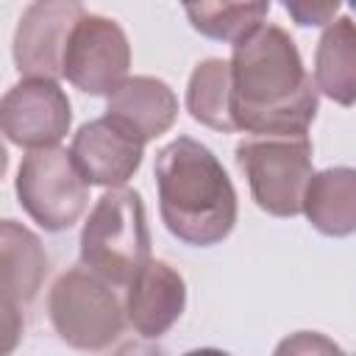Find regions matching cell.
Wrapping results in <instances>:
<instances>
[{
  "label": "cell",
  "instance_id": "cell-18",
  "mask_svg": "<svg viewBox=\"0 0 356 356\" xmlns=\"http://www.w3.org/2000/svg\"><path fill=\"white\" fill-rule=\"evenodd\" d=\"M342 0H281L289 19L300 28H325L339 8Z\"/></svg>",
  "mask_w": 356,
  "mask_h": 356
},
{
  "label": "cell",
  "instance_id": "cell-4",
  "mask_svg": "<svg viewBox=\"0 0 356 356\" xmlns=\"http://www.w3.org/2000/svg\"><path fill=\"white\" fill-rule=\"evenodd\" d=\"M47 314L56 334L78 350L111 348L128 325L117 286L86 264L64 270L47 292Z\"/></svg>",
  "mask_w": 356,
  "mask_h": 356
},
{
  "label": "cell",
  "instance_id": "cell-19",
  "mask_svg": "<svg viewBox=\"0 0 356 356\" xmlns=\"http://www.w3.org/2000/svg\"><path fill=\"white\" fill-rule=\"evenodd\" d=\"M181 3H184V6H186V3H192V0H181Z\"/></svg>",
  "mask_w": 356,
  "mask_h": 356
},
{
  "label": "cell",
  "instance_id": "cell-6",
  "mask_svg": "<svg viewBox=\"0 0 356 356\" xmlns=\"http://www.w3.org/2000/svg\"><path fill=\"white\" fill-rule=\"evenodd\" d=\"M89 181L67 147H33L17 170V197L25 214L44 231H67L89 206Z\"/></svg>",
  "mask_w": 356,
  "mask_h": 356
},
{
  "label": "cell",
  "instance_id": "cell-5",
  "mask_svg": "<svg viewBox=\"0 0 356 356\" xmlns=\"http://www.w3.org/2000/svg\"><path fill=\"white\" fill-rule=\"evenodd\" d=\"M236 164L261 211L273 217L303 211V195L314 175L309 134L248 136L236 145Z\"/></svg>",
  "mask_w": 356,
  "mask_h": 356
},
{
  "label": "cell",
  "instance_id": "cell-3",
  "mask_svg": "<svg viewBox=\"0 0 356 356\" xmlns=\"http://www.w3.org/2000/svg\"><path fill=\"white\" fill-rule=\"evenodd\" d=\"M78 245L81 264L125 289L150 259V231L142 195L128 186H108L89 211Z\"/></svg>",
  "mask_w": 356,
  "mask_h": 356
},
{
  "label": "cell",
  "instance_id": "cell-8",
  "mask_svg": "<svg viewBox=\"0 0 356 356\" xmlns=\"http://www.w3.org/2000/svg\"><path fill=\"white\" fill-rule=\"evenodd\" d=\"M50 261L33 231L19 225L17 220H3L0 225V275H3V345L0 353L14 350L22 325L25 309L36 300Z\"/></svg>",
  "mask_w": 356,
  "mask_h": 356
},
{
  "label": "cell",
  "instance_id": "cell-7",
  "mask_svg": "<svg viewBox=\"0 0 356 356\" xmlns=\"http://www.w3.org/2000/svg\"><path fill=\"white\" fill-rule=\"evenodd\" d=\"M131 67V44L120 22L103 14H83L67 42L61 75L86 95H111Z\"/></svg>",
  "mask_w": 356,
  "mask_h": 356
},
{
  "label": "cell",
  "instance_id": "cell-1",
  "mask_svg": "<svg viewBox=\"0 0 356 356\" xmlns=\"http://www.w3.org/2000/svg\"><path fill=\"white\" fill-rule=\"evenodd\" d=\"M234 122L250 136L309 134L317 117L320 89L306 72L292 36L264 22L234 44Z\"/></svg>",
  "mask_w": 356,
  "mask_h": 356
},
{
  "label": "cell",
  "instance_id": "cell-2",
  "mask_svg": "<svg viewBox=\"0 0 356 356\" xmlns=\"http://www.w3.org/2000/svg\"><path fill=\"white\" fill-rule=\"evenodd\" d=\"M164 228L189 248L220 245L236 225V189L220 159L192 136H178L153 164Z\"/></svg>",
  "mask_w": 356,
  "mask_h": 356
},
{
  "label": "cell",
  "instance_id": "cell-10",
  "mask_svg": "<svg viewBox=\"0 0 356 356\" xmlns=\"http://www.w3.org/2000/svg\"><path fill=\"white\" fill-rule=\"evenodd\" d=\"M78 0H33L14 31V64L22 78H64V50L75 22L83 17Z\"/></svg>",
  "mask_w": 356,
  "mask_h": 356
},
{
  "label": "cell",
  "instance_id": "cell-14",
  "mask_svg": "<svg viewBox=\"0 0 356 356\" xmlns=\"http://www.w3.org/2000/svg\"><path fill=\"white\" fill-rule=\"evenodd\" d=\"M303 214L325 236L356 234V167H325L312 175Z\"/></svg>",
  "mask_w": 356,
  "mask_h": 356
},
{
  "label": "cell",
  "instance_id": "cell-17",
  "mask_svg": "<svg viewBox=\"0 0 356 356\" xmlns=\"http://www.w3.org/2000/svg\"><path fill=\"white\" fill-rule=\"evenodd\" d=\"M184 8L200 36L236 44L264 25L270 0H192Z\"/></svg>",
  "mask_w": 356,
  "mask_h": 356
},
{
  "label": "cell",
  "instance_id": "cell-15",
  "mask_svg": "<svg viewBox=\"0 0 356 356\" xmlns=\"http://www.w3.org/2000/svg\"><path fill=\"white\" fill-rule=\"evenodd\" d=\"M314 83L320 95L339 106L356 103V22L334 17L314 50Z\"/></svg>",
  "mask_w": 356,
  "mask_h": 356
},
{
  "label": "cell",
  "instance_id": "cell-9",
  "mask_svg": "<svg viewBox=\"0 0 356 356\" xmlns=\"http://www.w3.org/2000/svg\"><path fill=\"white\" fill-rule=\"evenodd\" d=\"M0 125L11 145L25 150L53 147L72 125L67 92L53 78H22L3 95Z\"/></svg>",
  "mask_w": 356,
  "mask_h": 356
},
{
  "label": "cell",
  "instance_id": "cell-12",
  "mask_svg": "<svg viewBox=\"0 0 356 356\" xmlns=\"http://www.w3.org/2000/svg\"><path fill=\"white\" fill-rule=\"evenodd\" d=\"M122 300L128 325L145 339H159L184 314L186 284L172 264L161 259H147L125 286Z\"/></svg>",
  "mask_w": 356,
  "mask_h": 356
},
{
  "label": "cell",
  "instance_id": "cell-16",
  "mask_svg": "<svg viewBox=\"0 0 356 356\" xmlns=\"http://www.w3.org/2000/svg\"><path fill=\"white\" fill-rule=\"evenodd\" d=\"M234 81H231V61L222 58H203L192 75H189V86H186V111L192 114L195 122L211 128V131H222V134H234L236 122H234Z\"/></svg>",
  "mask_w": 356,
  "mask_h": 356
},
{
  "label": "cell",
  "instance_id": "cell-11",
  "mask_svg": "<svg viewBox=\"0 0 356 356\" xmlns=\"http://www.w3.org/2000/svg\"><path fill=\"white\" fill-rule=\"evenodd\" d=\"M72 159L92 186H125L142 164L145 142L114 117L89 120L72 136Z\"/></svg>",
  "mask_w": 356,
  "mask_h": 356
},
{
  "label": "cell",
  "instance_id": "cell-13",
  "mask_svg": "<svg viewBox=\"0 0 356 356\" xmlns=\"http://www.w3.org/2000/svg\"><path fill=\"white\" fill-rule=\"evenodd\" d=\"M106 114L134 131L142 142H150L172 128L178 117V97L161 78L128 75L106 97Z\"/></svg>",
  "mask_w": 356,
  "mask_h": 356
}]
</instances>
